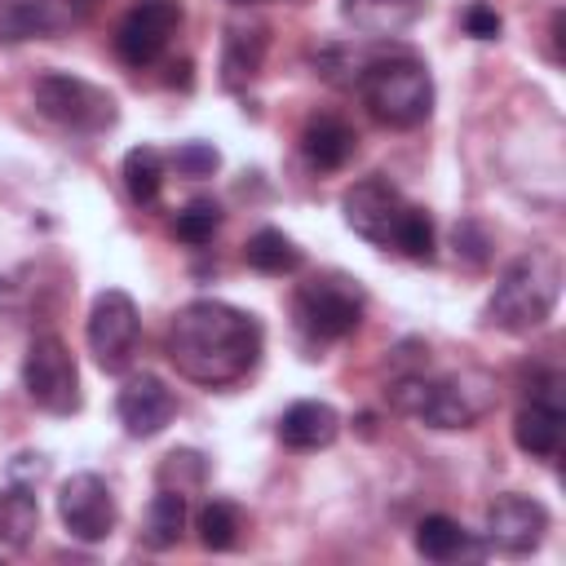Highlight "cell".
Returning a JSON list of instances; mask_svg holds the SVG:
<instances>
[{
    "label": "cell",
    "mask_w": 566,
    "mask_h": 566,
    "mask_svg": "<svg viewBox=\"0 0 566 566\" xmlns=\"http://www.w3.org/2000/svg\"><path fill=\"white\" fill-rule=\"evenodd\" d=\"M261 345H265L261 323L248 310H234L226 301L181 305L164 336L168 363L203 389L239 385L261 363Z\"/></svg>",
    "instance_id": "1"
},
{
    "label": "cell",
    "mask_w": 566,
    "mask_h": 566,
    "mask_svg": "<svg viewBox=\"0 0 566 566\" xmlns=\"http://www.w3.org/2000/svg\"><path fill=\"white\" fill-rule=\"evenodd\" d=\"M557 296H562V256L548 248H531L517 261H509L504 274L495 279V292L486 301V327L526 336L548 323Z\"/></svg>",
    "instance_id": "2"
},
{
    "label": "cell",
    "mask_w": 566,
    "mask_h": 566,
    "mask_svg": "<svg viewBox=\"0 0 566 566\" xmlns=\"http://www.w3.org/2000/svg\"><path fill=\"white\" fill-rule=\"evenodd\" d=\"M389 402L394 411L429 424V429H473L491 402L495 389L482 371H455V376H398L389 385Z\"/></svg>",
    "instance_id": "3"
},
{
    "label": "cell",
    "mask_w": 566,
    "mask_h": 566,
    "mask_svg": "<svg viewBox=\"0 0 566 566\" xmlns=\"http://www.w3.org/2000/svg\"><path fill=\"white\" fill-rule=\"evenodd\" d=\"M354 84L367 111L389 128H416L433 115V75L411 53H380L363 62Z\"/></svg>",
    "instance_id": "4"
},
{
    "label": "cell",
    "mask_w": 566,
    "mask_h": 566,
    "mask_svg": "<svg viewBox=\"0 0 566 566\" xmlns=\"http://www.w3.org/2000/svg\"><path fill=\"white\" fill-rule=\"evenodd\" d=\"M296 327L310 340H340L358 332L367 296L349 274H314L296 287Z\"/></svg>",
    "instance_id": "5"
},
{
    "label": "cell",
    "mask_w": 566,
    "mask_h": 566,
    "mask_svg": "<svg viewBox=\"0 0 566 566\" xmlns=\"http://www.w3.org/2000/svg\"><path fill=\"white\" fill-rule=\"evenodd\" d=\"M22 389L49 416H75L80 411V402H84L80 367H75V358H71L62 336L44 332V336H35L27 345V354H22Z\"/></svg>",
    "instance_id": "6"
},
{
    "label": "cell",
    "mask_w": 566,
    "mask_h": 566,
    "mask_svg": "<svg viewBox=\"0 0 566 566\" xmlns=\"http://www.w3.org/2000/svg\"><path fill=\"white\" fill-rule=\"evenodd\" d=\"M35 97V111L71 133H106L115 124V97L80 75H66V71H44L31 88Z\"/></svg>",
    "instance_id": "7"
},
{
    "label": "cell",
    "mask_w": 566,
    "mask_h": 566,
    "mask_svg": "<svg viewBox=\"0 0 566 566\" xmlns=\"http://www.w3.org/2000/svg\"><path fill=\"white\" fill-rule=\"evenodd\" d=\"M84 336H88V354L102 371H124L133 363V349H137V336H142V318H137L133 296L124 287L97 292Z\"/></svg>",
    "instance_id": "8"
},
{
    "label": "cell",
    "mask_w": 566,
    "mask_h": 566,
    "mask_svg": "<svg viewBox=\"0 0 566 566\" xmlns=\"http://www.w3.org/2000/svg\"><path fill=\"white\" fill-rule=\"evenodd\" d=\"M407 208H411V203H407V199L398 195V186H389L385 177H363V181H354V186L340 195L345 226H349L358 239L376 243V248H394Z\"/></svg>",
    "instance_id": "9"
},
{
    "label": "cell",
    "mask_w": 566,
    "mask_h": 566,
    "mask_svg": "<svg viewBox=\"0 0 566 566\" xmlns=\"http://www.w3.org/2000/svg\"><path fill=\"white\" fill-rule=\"evenodd\" d=\"M177 27H181V4L177 0H133V9L115 27V53H119V62L133 66V71L159 62V53L168 49V40H172Z\"/></svg>",
    "instance_id": "10"
},
{
    "label": "cell",
    "mask_w": 566,
    "mask_h": 566,
    "mask_svg": "<svg viewBox=\"0 0 566 566\" xmlns=\"http://www.w3.org/2000/svg\"><path fill=\"white\" fill-rule=\"evenodd\" d=\"M57 517L80 544H102L115 531V495L97 473H71L57 491Z\"/></svg>",
    "instance_id": "11"
},
{
    "label": "cell",
    "mask_w": 566,
    "mask_h": 566,
    "mask_svg": "<svg viewBox=\"0 0 566 566\" xmlns=\"http://www.w3.org/2000/svg\"><path fill=\"white\" fill-rule=\"evenodd\" d=\"M562 424H566V407H562V380L548 376L513 416V442L535 455V460H553L562 451Z\"/></svg>",
    "instance_id": "12"
},
{
    "label": "cell",
    "mask_w": 566,
    "mask_h": 566,
    "mask_svg": "<svg viewBox=\"0 0 566 566\" xmlns=\"http://www.w3.org/2000/svg\"><path fill=\"white\" fill-rule=\"evenodd\" d=\"M544 531H548V509L539 500H531V495L509 491V495H495V504L486 509V539L500 553L522 557V553L539 548Z\"/></svg>",
    "instance_id": "13"
},
{
    "label": "cell",
    "mask_w": 566,
    "mask_h": 566,
    "mask_svg": "<svg viewBox=\"0 0 566 566\" xmlns=\"http://www.w3.org/2000/svg\"><path fill=\"white\" fill-rule=\"evenodd\" d=\"M115 416H119V424H124L128 438H155V433H164V429L172 424V416H177V394H172L159 376L142 371V376L124 380V389H119V398H115Z\"/></svg>",
    "instance_id": "14"
},
{
    "label": "cell",
    "mask_w": 566,
    "mask_h": 566,
    "mask_svg": "<svg viewBox=\"0 0 566 566\" xmlns=\"http://www.w3.org/2000/svg\"><path fill=\"white\" fill-rule=\"evenodd\" d=\"M340 18L367 40H389L424 18V0H340Z\"/></svg>",
    "instance_id": "15"
},
{
    "label": "cell",
    "mask_w": 566,
    "mask_h": 566,
    "mask_svg": "<svg viewBox=\"0 0 566 566\" xmlns=\"http://www.w3.org/2000/svg\"><path fill=\"white\" fill-rule=\"evenodd\" d=\"M336 433H340V416H336L332 402H318V398H301L279 416V442L292 447V451L332 447Z\"/></svg>",
    "instance_id": "16"
},
{
    "label": "cell",
    "mask_w": 566,
    "mask_h": 566,
    "mask_svg": "<svg viewBox=\"0 0 566 566\" xmlns=\"http://www.w3.org/2000/svg\"><path fill=\"white\" fill-rule=\"evenodd\" d=\"M354 146H358V137L340 115H314L301 133V150H305L310 168H318V172L345 168L354 159Z\"/></svg>",
    "instance_id": "17"
},
{
    "label": "cell",
    "mask_w": 566,
    "mask_h": 566,
    "mask_svg": "<svg viewBox=\"0 0 566 566\" xmlns=\"http://www.w3.org/2000/svg\"><path fill=\"white\" fill-rule=\"evenodd\" d=\"M416 553L424 562H460V557H482V544L469 539V531L447 517V513H429L416 526Z\"/></svg>",
    "instance_id": "18"
},
{
    "label": "cell",
    "mask_w": 566,
    "mask_h": 566,
    "mask_svg": "<svg viewBox=\"0 0 566 566\" xmlns=\"http://www.w3.org/2000/svg\"><path fill=\"white\" fill-rule=\"evenodd\" d=\"M261 57H265V27H230L226 53H221V84L230 93L248 88L261 71Z\"/></svg>",
    "instance_id": "19"
},
{
    "label": "cell",
    "mask_w": 566,
    "mask_h": 566,
    "mask_svg": "<svg viewBox=\"0 0 566 566\" xmlns=\"http://www.w3.org/2000/svg\"><path fill=\"white\" fill-rule=\"evenodd\" d=\"M40 531V504L31 495V486L9 482L0 486V544L9 548H27Z\"/></svg>",
    "instance_id": "20"
},
{
    "label": "cell",
    "mask_w": 566,
    "mask_h": 566,
    "mask_svg": "<svg viewBox=\"0 0 566 566\" xmlns=\"http://www.w3.org/2000/svg\"><path fill=\"white\" fill-rule=\"evenodd\" d=\"M62 27L57 9L49 0H0V40L18 44L31 35H53Z\"/></svg>",
    "instance_id": "21"
},
{
    "label": "cell",
    "mask_w": 566,
    "mask_h": 566,
    "mask_svg": "<svg viewBox=\"0 0 566 566\" xmlns=\"http://www.w3.org/2000/svg\"><path fill=\"white\" fill-rule=\"evenodd\" d=\"M186 531V491H172V486H159V495L150 500V513H146V531L142 539L150 548H172Z\"/></svg>",
    "instance_id": "22"
},
{
    "label": "cell",
    "mask_w": 566,
    "mask_h": 566,
    "mask_svg": "<svg viewBox=\"0 0 566 566\" xmlns=\"http://www.w3.org/2000/svg\"><path fill=\"white\" fill-rule=\"evenodd\" d=\"M124 190L142 208H150L159 199V190H164V155L155 146H133L124 155Z\"/></svg>",
    "instance_id": "23"
},
{
    "label": "cell",
    "mask_w": 566,
    "mask_h": 566,
    "mask_svg": "<svg viewBox=\"0 0 566 566\" xmlns=\"http://www.w3.org/2000/svg\"><path fill=\"white\" fill-rule=\"evenodd\" d=\"M243 256H248V265L261 270V274H292V270L301 265V248H296L283 230H274V226H261V230L248 239Z\"/></svg>",
    "instance_id": "24"
},
{
    "label": "cell",
    "mask_w": 566,
    "mask_h": 566,
    "mask_svg": "<svg viewBox=\"0 0 566 566\" xmlns=\"http://www.w3.org/2000/svg\"><path fill=\"white\" fill-rule=\"evenodd\" d=\"M217 230H221V203H212V199H190V203L172 217V234H177L181 243H190V248H203Z\"/></svg>",
    "instance_id": "25"
},
{
    "label": "cell",
    "mask_w": 566,
    "mask_h": 566,
    "mask_svg": "<svg viewBox=\"0 0 566 566\" xmlns=\"http://www.w3.org/2000/svg\"><path fill=\"white\" fill-rule=\"evenodd\" d=\"M195 531H199V544L212 548V553H226L234 539H239V513L226 504V500H208L195 517Z\"/></svg>",
    "instance_id": "26"
},
{
    "label": "cell",
    "mask_w": 566,
    "mask_h": 566,
    "mask_svg": "<svg viewBox=\"0 0 566 566\" xmlns=\"http://www.w3.org/2000/svg\"><path fill=\"white\" fill-rule=\"evenodd\" d=\"M433 248H438V239H433V217L411 203L407 217H402V226H398L394 252H402L407 261H433Z\"/></svg>",
    "instance_id": "27"
},
{
    "label": "cell",
    "mask_w": 566,
    "mask_h": 566,
    "mask_svg": "<svg viewBox=\"0 0 566 566\" xmlns=\"http://www.w3.org/2000/svg\"><path fill=\"white\" fill-rule=\"evenodd\" d=\"M199 482H203V460H199V451H172V455H164V464H159V486L190 491V486H199Z\"/></svg>",
    "instance_id": "28"
},
{
    "label": "cell",
    "mask_w": 566,
    "mask_h": 566,
    "mask_svg": "<svg viewBox=\"0 0 566 566\" xmlns=\"http://www.w3.org/2000/svg\"><path fill=\"white\" fill-rule=\"evenodd\" d=\"M172 168H177L181 177H212V172L221 168V155H217L212 142H181V146L172 150Z\"/></svg>",
    "instance_id": "29"
},
{
    "label": "cell",
    "mask_w": 566,
    "mask_h": 566,
    "mask_svg": "<svg viewBox=\"0 0 566 566\" xmlns=\"http://www.w3.org/2000/svg\"><path fill=\"white\" fill-rule=\"evenodd\" d=\"M500 13L491 9V4H482V0H473L469 9H464V31L473 35V40H500Z\"/></svg>",
    "instance_id": "30"
},
{
    "label": "cell",
    "mask_w": 566,
    "mask_h": 566,
    "mask_svg": "<svg viewBox=\"0 0 566 566\" xmlns=\"http://www.w3.org/2000/svg\"><path fill=\"white\" fill-rule=\"evenodd\" d=\"M486 248H491V239L482 234L478 221H460V226H455V252H460L469 265H482V261H486Z\"/></svg>",
    "instance_id": "31"
},
{
    "label": "cell",
    "mask_w": 566,
    "mask_h": 566,
    "mask_svg": "<svg viewBox=\"0 0 566 566\" xmlns=\"http://www.w3.org/2000/svg\"><path fill=\"white\" fill-rule=\"evenodd\" d=\"M44 473H49V460H44V455H35V451L13 455V464H9V478H13V482H22V486H35Z\"/></svg>",
    "instance_id": "32"
},
{
    "label": "cell",
    "mask_w": 566,
    "mask_h": 566,
    "mask_svg": "<svg viewBox=\"0 0 566 566\" xmlns=\"http://www.w3.org/2000/svg\"><path fill=\"white\" fill-rule=\"evenodd\" d=\"M562 31H566V13L557 9V13H553V31H548V35H553V62H566V49H562Z\"/></svg>",
    "instance_id": "33"
},
{
    "label": "cell",
    "mask_w": 566,
    "mask_h": 566,
    "mask_svg": "<svg viewBox=\"0 0 566 566\" xmlns=\"http://www.w3.org/2000/svg\"><path fill=\"white\" fill-rule=\"evenodd\" d=\"M66 9H71L75 18H88V13L97 9V0H66Z\"/></svg>",
    "instance_id": "34"
},
{
    "label": "cell",
    "mask_w": 566,
    "mask_h": 566,
    "mask_svg": "<svg viewBox=\"0 0 566 566\" xmlns=\"http://www.w3.org/2000/svg\"><path fill=\"white\" fill-rule=\"evenodd\" d=\"M234 4H256V0H234Z\"/></svg>",
    "instance_id": "35"
}]
</instances>
